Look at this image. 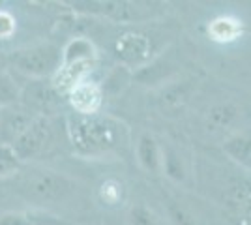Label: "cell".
Instances as JSON below:
<instances>
[{
	"mask_svg": "<svg viewBox=\"0 0 251 225\" xmlns=\"http://www.w3.org/2000/svg\"><path fill=\"white\" fill-rule=\"evenodd\" d=\"M66 133L74 152L86 160L122 156L129 149L131 133L127 124L111 115H68Z\"/></svg>",
	"mask_w": 251,
	"mask_h": 225,
	"instance_id": "1",
	"label": "cell"
},
{
	"mask_svg": "<svg viewBox=\"0 0 251 225\" xmlns=\"http://www.w3.org/2000/svg\"><path fill=\"white\" fill-rule=\"evenodd\" d=\"M11 180L15 193L34 204L60 203L75 190V184L66 175L47 167H21Z\"/></svg>",
	"mask_w": 251,
	"mask_h": 225,
	"instance_id": "2",
	"label": "cell"
},
{
	"mask_svg": "<svg viewBox=\"0 0 251 225\" xmlns=\"http://www.w3.org/2000/svg\"><path fill=\"white\" fill-rule=\"evenodd\" d=\"M62 66V49L54 43H36L17 49L8 56V70L28 81L51 79Z\"/></svg>",
	"mask_w": 251,
	"mask_h": 225,
	"instance_id": "3",
	"label": "cell"
},
{
	"mask_svg": "<svg viewBox=\"0 0 251 225\" xmlns=\"http://www.w3.org/2000/svg\"><path fill=\"white\" fill-rule=\"evenodd\" d=\"M52 149H54V126L51 117H38L11 143V150L15 152L21 163L42 160Z\"/></svg>",
	"mask_w": 251,
	"mask_h": 225,
	"instance_id": "4",
	"label": "cell"
},
{
	"mask_svg": "<svg viewBox=\"0 0 251 225\" xmlns=\"http://www.w3.org/2000/svg\"><path fill=\"white\" fill-rule=\"evenodd\" d=\"M62 98L51 85V79L28 81V85H23L21 105L30 109L36 117H52L62 105Z\"/></svg>",
	"mask_w": 251,
	"mask_h": 225,
	"instance_id": "5",
	"label": "cell"
},
{
	"mask_svg": "<svg viewBox=\"0 0 251 225\" xmlns=\"http://www.w3.org/2000/svg\"><path fill=\"white\" fill-rule=\"evenodd\" d=\"M115 54L124 66H143L152 56V40L145 32H126L115 42Z\"/></svg>",
	"mask_w": 251,
	"mask_h": 225,
	"instance_id": "6",
	"label": "cell"
},
{
	"mask_svg": "<svg viewBox=\"0 0 251 225\" xmlns=\"http://www.w3.org/2000/svg\"><path fill=\"white\" fill-rule=\"evenodd\" d=\"M223 204L244 225H251V180L234 176L223 190Z\"/></svg>",
	"mask_w": 251,
	"mask_h": 225,
	"instance_id": "7",
	"label": "cell"
},
{
	"mask_svg": "<svg viewBox=\"0 0 251 225\" xmlns=\"http://www.w3.org/2000/svg\"><path fill=\"white\" fill-rule=\"evenodd\" d=\"M30 109L17 103L13 107L0 109V145H10L36 120Z\"/></svg>",
	"mask_w": 251,
	"mask_h": 225,
	"instance_id": "8",
	"label": "cell"
},
{
	"mask_svg": "<svg viewBox=\"0 0 251 225\" xmlns=\"http://www.w3.org/2000/svg\"><path fill=\"white\" fill-rule=\"evenodd\" d=\"M68 103L75 115H98L103 105V88L86 79L68 94Z\"/></svg>",
	"mask_w": 251,
	"mask_h": 225,
	"instance_id": "9",
	"label": "cell"
},
{
	"mask_svg": "<svg viewBox=\"0 0 251 225\" xmlns=\"http://www.w3.org/2000/svg\"><path fill=\"white\" fill-rule=\"evenodd\" d=\"M0 225H68L62 218L45 210H6L0 212Z\"/></svg>",
	"mask_w": 251,
	"mask_h": 225,
	"instance_id": "10",
	"label": "cell"
},
{
	"mask_svg": "<svg viewBox=\"0 0 251 225\" xmlns=\"http://www.w3.org/2000/svg\"><path fill=\"white\" fill-rule=\"evenodd\" d=\"M137 160L141 167L148 173H159L163 167V156L157 141L150 133H143L137 141Z\"/></svg>",
	"mask_w": 251,
	"mask_h": 225,
	"instance_id": "11",
	"label": "cell"
},
{
	"mask_svg": "<svg viewBox=\"0 0 251 225\" xmlns=\"http://www.w3.org/2000/svg\"><path fill=\"white\" fill-rule=\"evenodd\" d=\"M70 62H96V49L90 40L75 38L62 49V64Z\"/></svg>",
	"mask_w": 251,
	"mask_h": 225,
	"instance_id": "12",
	"label": "cell"
},
{
	"mask_svg": "<svg viewBox=\"0 0 251 225\" xmlns=\"http://www.w3.org/2000/svg\"><path fill=\"white\" fill-rule=\"evenodd\" d=\"M21 90L23 85H19L17 77H13L10 70L0 74V109L13 107L21 103Z\"/></svg>",
	"mask_w": 251,
	"mask_h": 225,
	"instance_id": "13",
	"label": "cell"
},
{
	"mask_svg": "<svg viewBox=\"0 0 251 225\" xmlns=\"http://www.w3.org/2000/svg\"><path fill=\"white\" fill-rule=\"evenodd\" d=\"M208 32L210 38L216 42H232L242 34V25L232 17H220L210 23Z\"/></svg>",
	"mask_w": 251,
	"mask_h": 225,
	"instance_id": "14",
	"label": "cell"
},
{
	"mask_svg": "<svg viewBox=\"0 0 251 225\" xmlns=\"http://www.w3.org/2000/svg\"><path fill=\"white\" fill-rule=\"evenodd\" d=\"M236 118V107L230 103H221L208 111V128L210 129H223L232 124Z\"/></svg>",
	"mask_w": 251,
	"mask_h": 225,
	"instance_id": "15",
	"label": "cell"
},
{
	"mask_svg": "<svg viewBox=\"0 0 251 225\" xmlns=\"http://www.w3.org/2000/svg\"><path fill=\"white\" fill-rule=\"evenodd\" d=\"M225 152L238 160L242 165H251V137L238 135L234 139H229L225 143Z\"/></svg>",
	"mask_w": 251,
	"mask_h": 225,
	"instance_id": "16",
	"label": "cell"
},
{
	"mask_svg": "<svg viewBox=\"0 0 251 225\" xmlns=\"http://www.w3.org/2000/svg\"><path fill=\"white\" fill-rule=\"evenodd\" d=\"M189 98V86L188 85H173L161 94V105L167 111H176L186 105Z\"/></svg>",
	"mask_w": 251,
	"mask_h": 225,
	"instance_id": "17",
	"label": "cell"
},
{
	"mask_svg": "<svg viewBox=\"0 0 251 225\" xmlns=\"http://www.w3.org/2000/svg\"><path fill=\"white\" fill-rule=\"evenodd\" d=\"M21 167L23 163L17 160V156L11 150L10 145H0V180L11 178Z\"/></svg>",
	"mask_w": 251,
	"mask_h": 225,
	"instance_id": "18",
	"label": "cell"
},
{
	"mask_svg": "<svg viewBox=\"0 0 251 225\" xmlns=\"http://www.w3.org/2000/svg\"><path fill=\"white\" fill-rule=\"evenodd\" d=\"M127 224L129 225H161V220L157 218V214L148 208L147 204L139 203L133 204L127 212Z\"/></svg>",
	"mask_w": 251,
	"mask_h": 225,
	"instance_id": "19",
	"label": "cell"
},
{
	"mask_svg": "<svg viewBox=\"0 0 251 225\" xmlns=\"http://www.w3.org/2000/svg\"><path fill=\"white\" fill-rule=\"evenodd\" d=\"M100 199L103 201V204L115 206L124 201V186L122 182H118L116 178H107L105 182L100 186Z\"/></svg>",
	"mask_w": 251,
	"mask_h": 225,
	"instance_id": "20",
	"label": "cell"
},
{
	"mask_svg": "<svg viewBox=\"0 0 251 225\" xmlns=\"http://www.w3.org/2000/svg\"><path fill=\"white\" fill-rule=\"evenodd\" d=\"M161 171L167 173V176L175 178V180H182L184 178V169H182V161L173 150H167L163 156V167Z\"/></svg>",
	"mask_w": 251,
	"mask_h": 225,
	"instance_id": "21",
	"label": "cell"
},
{
	"mask_svg": "<svg viewBox=\"0 0 251 225\" xmlns=\"http://www.w3.org/2000/svg\"><path fill=\"white\" fill-rule=\"evenodd\" d=\"M15 28H17L15 17L10 11L0 10V40H10L15 32Z\"/></svg>",
	"mask_w": 251,
	"mask_h": 225,
	"instance_id": "22",
	"label": "cell"
},
{
	"mask_svg": "<svg viewBox=\"0 0 251 225\" xmlns=\"http://www.w3.org/2000/svg\"><path fill=\"white\" fill-rule=\"evenodd\" d=\"M169 216L173 218V222L176 225H195L193 220H191V216H189L180 204L175 203V201L169 203Z\"/></svg>",
	"mask_w": 251,
	"mask_h": 225,
	"instance_id": "23",
	"label": "cell"
},
{
	"mask_svg": "<svg viewBox=\"0 0 251 225\" xmlns=\"http://www.w3.org/2000/svg\"><path fill=\"white\" fill-rule=\"evenodd\" d=\"M8 70V56L6 54H0V74Z\"/></svg>",
	"mask_w": 251,
	"mask_h": 225,
	"instance_id": "24",
	"label": "cell"
}]
</instances>
